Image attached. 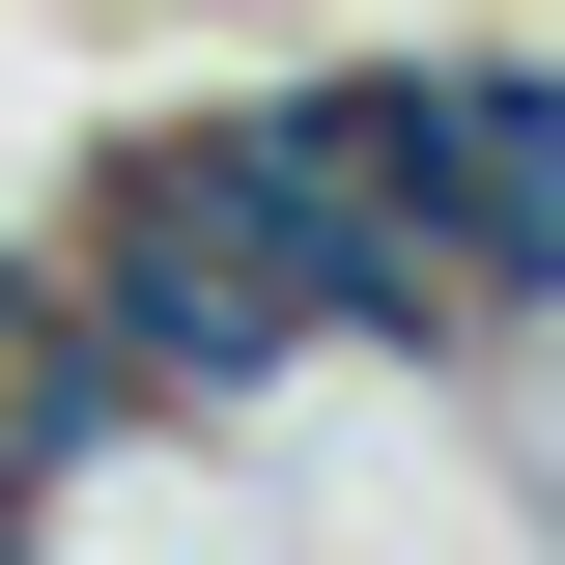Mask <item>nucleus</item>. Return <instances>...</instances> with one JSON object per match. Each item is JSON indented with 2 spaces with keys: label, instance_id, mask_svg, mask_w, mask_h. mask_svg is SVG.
<instances>
[{
  "label": "nucleus",
  "instance_id": "nucleus-1",
  "mask_svg": "<svg viewBox=\"0 0 565 565\" xmlns=\"http://www.w3.org/2000/svg\"><path fill=\"white\" fill-rule=\"evenodd\" d=\"M255 481H282L311 565H565V509L509 481L481 367H311V396L255 424Z\"/></svg>",
  "mask_w": 565,
  "mask_h": 565
},
{
  "label": "nucleus",
  "instance_id": "nucleus-2",
  "mask_svg": "<svg viewBox=\"0 0 565 565\" xmlns=\"http://www.w3.org/2000/svg\"><path fill=\"white\" fill-rule=\"evenodd\" d=\"M0 565H29V509H0Z\"/></svg>",
  "mask_w": 565,
  "mask_h": 565
}]
</instances>
